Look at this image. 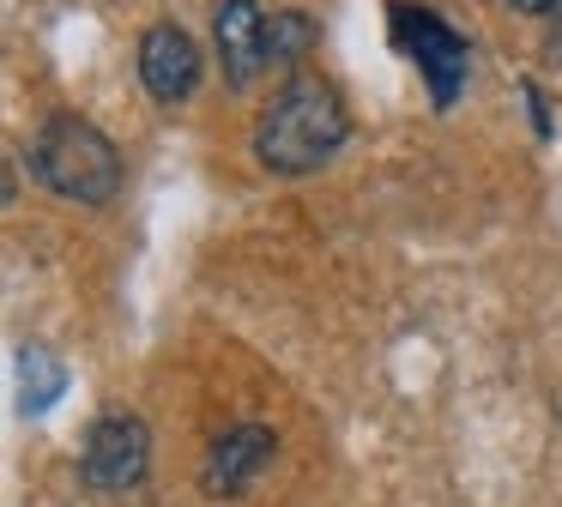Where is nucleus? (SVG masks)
<instances>
[{
	"mask_svg": "<svg viewBox=\"0 0 562 507\" xmlns=\"http://www.w3.org/2000/svg\"><path fill=\"white\" fill-rule=\"evenodd\" d=\"M151 471V429L146 417L110 405L98 422L86 429V447H79V483L98 495H127L139 489Z\"/></svg>",
	"mask_w": 562,
	"mask_h": 507,
	"instance_id": "4",
	"label": "nucleus"
},
{
	"mask_svg": "<svg viewBox=\"0 0 562 507\" xmlns=\"http://www.w3.org/2000/svg\"><path fill=\"white\" fill-rule=\"evenodd\" d=\"M351 139V109H345L339 84L321 79V72H291V79L272 91V103L255 121V164L267 176H315Z\"/></svg>",
	"mask_w": 562,
	"mask_h": 507,
	"instance_id": "1",
	"label": "nucleus"
},
{
	"mask_svg": "<svg viewBox=\"0 0 562 507\" xmlns=\"http://www.w3.org/2000/svg\"><path fill=\"white\" fill-rule=\"evenodd\" d=\"M514 12H532V19H544V24H557L562 31V0H508Z\"/></svg>",
	"mask_w": 562,
	"mask_h": 507,
	"instance_id": "11",
	"label": "nucleus"
},
{
	"mask_svg": "<svg viewBox=\"0 0 562 507\" xmlns=\"http://www.w3.org/2000/svg\"><path fill=\"white\" fill-rule=\"evenodd\" d=\"M200 79H206V60H200L194 36H188L176 19L146 24V36H139V84H146L151 103L158 109L188 103V97L200 91Z\"/></svg>",
	"mask_w": 562,
	"mask_h": 507,
	"instance_id": "5",
	"label": "nucleus"
},
{
	"mask_svg": "<svg viewBox=\"0 0 562 507\" xmlns=\"http://www.w3.org/2000/svg\"><path fill=\"white\" fill-rule=\"evenodd\" d=\"M279 459V435L267 429V422H236V429H224L218 441H212L206 465H200V489L212 495V502H236V495L255 489V477Z\"/></svg>",
	"mask_w": 562,
	"mask_h": 507,
	"instance_id": "6",
	"label": "nucleus"
},
{
	"mask_svg": "<svg viewBox=\"0 0 562 507\" xmlns=\"http://www.w3.org/2000/svg\"><path fill=\"white\" fill-rule=\"evenodd\" d=\"M31 176L67 205H110L122 193V151L86 115H49L31 139Z\"/></svg>",
	"mask_w": 562,
	"mask_h": 507,
	"instance_id": "2",
	"label": "nucleus"
},
{
	"mask_svg": "<svg viewBox=\"0 0 562 507\" xmlns=\"http://www.w3.org/2000/svg\"><path fill=\"white\" fill-rule=\"evenodd\" d=\"M267 24H272V12L260 0H218V12H212V48H218V67H224L231 91H248L272 67Z\"/></svg>",
	"mask_w": 562,
	"mask_h": 507,
	"instance_id": "7",
	"label": "nucleus"
},
{
	"mask_svg": "<svg viewBox=\"0 0 562 507\" xmlns=\"http://www.w3.org/2000/svg\"><path fill=\"white\" fill-rule=\"evenodd\" d=\"M387 24H393V43L405 48V60H412L417 79H424L429 109L448 115L465 97V79H472V43H465L436 7H417V0H393Z\"/></svg>",
	"mask_w": 562,
	"mask_h": 507,
	"instance_id": "3",
	"label": "nucleus"
},
{
	"mask_svg": "<svg viewBox=\"0 0 562 507\" xmlns=\"http://www.w3.org/2000/svg\"><path fill=\"white\" fill-rule=\"evenodd\" d=\"M13 374H19V410H25V417H43V410L67 393V369L43 345H19V369Z\"/></svg>",
	"mask_w": 562,
	"mask_h": 507,
	"instance_id": "8",
	"label": "nucleus"
},
{
	"mask_svg": "<svg viewBox=\"0 0 562 507\" xmlns=\"http://www.w3.org/2000/svg\"><path fill=\"white\" fill-rule=\"evenodd\" d=\"M321 43V24L308 19V12H272V24H267V60L272 67H303L308 60V48Z\"/></svg>",
	"mask_w": 562,
	"mask_h": 507,
	"instance_id": "9",
	"label": "nucleus"
},
{
	"mask_svg": "<svg viewBox=\"0 0 562 507\" xmlns=\"http://www.w3.org/2000/svg\"><path fill=\"white\" fill-rule=\"evenodd\" d=\"M520 97H526V115H532V133H538V139H550L557 121H550V103H544V91H538V79H520Z\"/></svg>",
	"mask_w": 562,
	"mask_h": 507,
	"instance_id": "10",
	"label": "nucleus"
}]
</instances>
